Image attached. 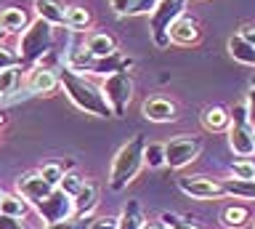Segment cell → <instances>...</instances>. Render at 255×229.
<instances>
[{
    "instance_id": "1",
    "label": "cell",
    "mask_w": 255,
    "mask_h": 229,
    "mask_svg": "<svg viewBox=\"0 0 255 229\" xmlns=\"http://www.w3.org/2000/svg\"><path fill=\"white\" fill-rule=\"evenodd\" d=\"M59 88H64L67 99L75 104L77 109H83L88 115H96V117H115L112 109L104 99L101 88H96L91 80H85L83 75H77L75 69H61L59 72Z\"/></svg>"
},
{
    "instance_id": "2",
    "label": "cell",
    "mask_w": 255,
    "mask_h": 229,
    "mask_svg": "<svg viewBox=\"0 0 255 229\" xmlns=\"http://www.w3.org/2000/svg\"><path fill=\"white\" fill-rule=\"evenodd\" d=\"M143 168V139L133 136L128 144H123L117 149L115 160L109 168V189L112 192H123V189L135 181V176Z\"/></svg>"
},
{
    "instance_id": "3",
    "label": "cell",
    "mask_w": 255,
    "mask_h": 229,
    "mask_svg": "<svg viewBox=\"0 0 255 229\" xmlns=\"http://www.w3.org/2000/svg\"><path fill=\"white\" fill-rule=\"evenodd\" d=\"M53 45V27L43 19L29 21L27 29L19 35V64H37Z\"/></svg>"
},
{
    "instance_id": "4",
    "label": "cell",
    "mask_w": 255,
    "mask_h": 229,
    "mask_svg": "<svg viewBox=\"0 0 255 229\" xmlns=\"http://www.w3.org/2000/svg\"><path fill=\"white\" fill-rule=\"evenodd\" d=\"M231 123H229V147L231 152L239 157H250L255 155V125L247 117V104L239 101L229 109Z\"/></svg>"
},
{
    "instance_id": "5",
    "label": "cell",
    "mask_w": 255,
    "mask_h": 229,
    "mask_svg": "<svg viewBox=\"0 0 255 229\" xmlns=\"http://www.w3.org/2000/svg\"><path fill=\"white\" fill-rule=\"evenodd\" d=\"M186 13V0H157L154 8H151V37H154L157 48H167L170 45V37H167V29L175 19Z\"/></svg>"
},
{
    "instance_id": "6",
    "label": "cell",
    "mask_w": 255,
    "mask_h": 229,
    "mask_svg": "<svg viewBox=\"0 0 255 229\" xmlns=\"http://www.w3.org/2000/svg\"><path fill=\"white\" fill-rule=\"evenodd\" d=\"M101 93H104V99H107L112 115L123 117L128 104H130V99H133V77L128 72L107 75L104 77V85H101Z\"/></svg>"
},
{
    "instance_id": "7",
    "label": "cell",
    "mask_w": 255,
    "mask_h": 229,
    "mask_svg": "<svg viewBox=\"0 0 255 229\" xmlns=\"http://www.w3.org/2000/svg\"><path fill=\"white\" fill-rule=\"evenodd\" d=\"M199 152H202V139L194 133H181L165 144V165L173 171H181L189 163H194Z\"/></svg>"
},
{
    "instance_id": "8",
    "label": "cell",
    "mask_w": 255,
    "mask_h": 229,
    "mask_svg": "<svg viewBox=\"0 0 255 229\" xmlns=\"http://www.w3.org/2000/svg\"><path fill=\"white\" fill-rule=\"evenodd\" d=\"M35 208H37L40 216H43L45 224H56V221H64V219L75 216V203H72V197L64 195L59 187H56L45 200H40Z\"/></svg>"
},
{
    "instance_id": "9",
    "label": "cell",
    "mask_w": 255,
    "mask_h": 229,
    "mask_svg": "<svg viewBox=\"0 0 255 229\" xmlns=\"http://www.w3.org/2000/svg\"><path fill=\"white\" fill-rule=\"evenodd\" d=\"M178 189L183 195L194 197V200H221V197H226L221 179H207V176H183L178 179Z\"/></svg>"
},
{
    "instance_id": "10",
    "label": "cell",
    "mask_w": 255,
    "mask_h": 229,
    "mask_svg": "<svg viewBox=\"0 0 255 229\" xmlns=\"http://www.w3.org/2000/svg\"><path fill=\"white\" fill-rule=\"evenodd\" d=\"M13 192L21 195L29 205H37L40 200H45V197L53 192V187L40 176V171H27V173H21V176L16 179Z\"/></svg>"
},
{
    "instance_id": "11",
    "label": "cell",
    "mask_w": 255,
    "mask_h": 229,
    "mask_svg": "<svg viewBox=\"0 0 255 229\" xmlns=\"http://www.w3.org/2000/svg\"><path fill=\"white\" fill-rule=\"evenodd\" d=\"M167 37H170V43H175V45H194V43L202 40V27H199V21L194 16L181 13V16L170 24V29H167Z\"/></svg>"
},
{
    "instance_id": "12",
    "label": "cell",
    "mask_w": 255,
    "mask_h": 229,
    "mask_svg": "<svg viewBox=\"0 0 255 229\" xmlns=\"http://www.w3.org/2000/svg\"><path fill=\"white\" fill-rule=\"evenodd\" d=\"M141 115L149 123H173L178 117V107H175V101L165 96H151L141 104Z\"/></svg>"
},
{
    "instance_id": "13",
    "label": "cell",
    "mask_w": 255,
    "mask_h": 229,
    "mask_svg": "<svg viewBox=\"0 0 255 229\" xmlns=\"http://www.w3.org/2000/svg\"><path fill=\"white\" fill-rule=\"evenodd\" d=\"M27 88L32 93H40V96H51L59 88V72L48 67H32L27 75Z\"/></svg>"
},
{
    "instance_id": "14",
    "label": "cell",
    "mask_w": 255,
    "mask_h": 229,
    "mask_svg": "<svg viewBox=\"0 0 255 229\" xmlns=\"http://www.w3.org/2000/svg\"><path fill=\"white\" fill-rule=\"evenodd\" d=\"M72 203H75V216H93L96 205H99V187H96V181H88L83 189L72 197Z\"/></svg>"
},
{
    "instance_id": "15",
    "label": "cell",
    "mask_w": 255,
    "mask_h": 229,
    "mask_svg": "<svg viewBox=\"0 0 255 229\" xmlns=\"http://www.w3.org/2000/svg\"><path fill=\"white\" fill-rule=\"evenodd\" d=\"M85 51L96 59H107L112 53H117V40L109 32H91L85 37Z\"/></svg>"
},
{
    "instance_id": "16",
    "label": "cell",
    "mask_w": 255,
    "mask_h": 229,
    "mask_svg": "<svg viewBox=\"0 0 255 229\" xmlns=\"http://www.w3.org/2000/svg\"><path fill=\"white\" fill-rule=\"evenodd\" d=\"M32 5H35L37 19L48 21L51 27L64 24V11H67V5H64L61 0H32Z\"/></svg>"
},
{
    "instance_id": "17",
    "label": "cell",
    "mask_w": 255,
    "mask_h": 229,
    "mask_svg": "<svg viewBox=\"0 0 255 229\" xmlns=\"http://www.w3.org/2000/svg\"><path fill=\"white\" fill-rule=\"evenodd\" d=\"M93 24V13L85 8V5H67L64 11V27L72 29V32H88Z\"/></svg>"
},
{
    "instance_id": "18",
    "label": "cell",
    "mask_w": 255,
    "mask_h": 229,
    "mask_svg": "<svg viewBox=\"0 0 255 229\" xmlns=\"http://www.w3.org/2000/svg\"><path fill=\"white\" fill-rule=\"evenodd\" d=\"M0 24L8 35H21L29 24V13L24 8H16V5H8V8L0 11Z\"/></svg>"
},
{
    "instance_id": "19",
    "label": "cell",
    "mask_w": 255,
    "mask_h": 229,
    "mask_svg": "<svg viewBox=\"0 0 255 229\" xmlns=\"http://www.w3.org/2000/svg\"><path fill=\"white\" fill-rule=\"evenodd\" d=\"M250 221H253V211L247 208V205L234 203V205H226V208L221 211V224L226 229H242V227L250 224Z\"/></svg>"
},
{
    "instance_id": "20",
    "label": "cell",
    "mask_w": 255,
    "mask_h": 229,
    "mask_svg": "<svg viewBox=\"0 0 255 229\" xmlns=\"http://www.w3.org/2000/svg\"><path fill=\"white\" fill-rule=\"evenodd\" d=\"M229 123H231V115L226 107L221 104H213V107H205L202 109V125L213 133H221V131H229Z\"/></svg>"
},
{
    "instance_id": "21",
    "label": "cell",
    "mask_w": 255,
    "mask_h": 229,
    "mask_svg": "<svg viewBox=\"0 0 255 229\" xmlns=\"http://www.w3.org/2000/svg\"><path fill=\"white\" fill-rule=\"evenodd\" d=\"M229 53H231L234 61H239V64L255 67V45H250L242 35H231L229 37Z\"/></svg>"
},
{
    "instance_id": "22",
    "label": "cell",
    "mask_w": 255,
    "mask_h": 229,
    "mask_svg": "<svg viewBox=\"0 0 255 229\" xmlns=\"http://www.w3.org/2000/svg\"><path fill=\"white\" fill-rule=\"evenodd\" d=\"M223 195L226 197H239V200H255V181H242V179H221Z\"/></svg>"
},
{
    "instance_id": "23",
    "label": "cell",
    "mask_w": 255,
    "mask_h": 229,
    "mask_svg": "<svg viewBox=\"0 0 255 229\" xmlns=\"http://www.w3.org/2000/svg\"><path fill=\"white\" fill-rule=\"evenodd\" d=\"M0 213L13 216V219H24L29 213V203L24 200L21 195H16V192H3V200H0Z\"/></svg>"
},
{
    "instance_id": "24",
    "label": "cell",
    "mask_w": 255,
    "mask_h": 229,
    "mask_svg": "<svg viewBox=\"0 0 255 229\" xmlns=\"http://www.w3.org/2000/svg\"><path fill=\"white\" fill-rule=\"evenodd\" d=\"M117 221H120V229H141V224L146 221V216H143L138 200H128L123 213L117 216Z\"/></svg>"
},
{
    "instance_id": "25",
    "label": "cell",
    "mask_w": 255,
    "mask_h": 229,
    "mask_svg": "<svg viewBox=\"0 0 255 229\" xmlns=\"http://www.w3.org/2000/svg\"><path fill=\"white\" fill-rule=\"evenodd\" d=\"M21 83V67H5L0 69V96H8L11 91H16V85Z\"/></svg>"
},
{
    "instance_id": "26",
    "label": "cell",
    "mask_w": 255,
    "mask_h": 229,
    "mask_svg": "<svg viewBox=\"0 0 255 229\" xmlns=\"http://www.w3.org/2000/svg\"><path fill=\"white\" fill-rule=\"evenodd\" d=\"M83 184H85V176L80 171H64V176H61V181H59V189L64 195H69V197H75L80 189H83Z\"/></svg>"
},
{
    "instance_id": "27",
    "label": "cell",
    "mask_w": 255,
    "mask_h": 229,
    "mask_svg": "<svg viewBox=\"0 0 255 229\" xmlns=\"http://www.w3.org/2000/svg\"><path fill=\"white\" fill-rule=\"evenodd\" d=\"M143 165H149V168H162L165 165V144H157V141L143 144Z\"/></svg>"
},
{
    "instance_id": "28",
    "label": "cell",
    "mask_w": 255,
    "mask_h": 229,
    "mask_svg": "<svg viewBox=\"0 0 255 229\" xmlns=\"http://www.w3.org/2000/svg\"><path fill=\"white\" fill-rule=\"evenodd\" d=\"M37 171H40V176H43L53 189L59 187V181H61V176H64V165H61V163H53V160H51V163H43Z\"/></svg>"
},
{
    "instance_id": "29",
    "label": "cell",
    "mask_w": 255,
    "mask_h": 229,
    "mask_svg": "<svg viewBox=\"0 0 255 229\" xmlns=\"http://www.w3.org/2000/svg\"><path fill=\"white\" fill-rule=\"evenodd\" d=\"M91 221H93V216H69L64 221H56V224H45L43 229H88Z\"/></svg>"
},
{
    "instance_id": "30",
    "label": "cell",
    "mask_w": 255,
    "mask_h": 229,
    "mask_svg": "<svg viewBox=\"0 0 255 229\" xmlns=\"http://www.w3.org/2000/svg\"><path fill=\"white\" fill-rule=\"evenodd\" d=\"M231 176H234V179H242V181H253V176H255V163L247 160V157H242V160H234V163H231Z\"/></svg>"
},
{
    "instance_id": "31",
    "label": "cell",
    "mask_w": 255,
    "mask_h": 229,
    "mask_svg": "<svg viewBox=\"0 0 255 229\" xmlns=\"http://www.w3.org/2000/svg\"><path fill=\"white\" fill-rule=\"evenodd\" d=\"M159 219L165 221L167 229H199L197 224H189V221H183L181 216H175V213H162Z\"/></svg>"
},
{
    "instance_id": "32",
    "label": "cell",
    "mask_w": 255,
    "mask_h": 229,
    "mask_svg": "<svg viewBox=\"0 0 255 229\" xmlns=\"http://www.w3.org/2000/svg\"><path fill=\"white\" fill-rule=\"evenodd\" d=\"M88 229H120V221L117 216H93Z\"/></svg>"
},
{
    "instance_id": "33",
    "label": "cell",
    "mask_w": 255,
    "mask_h": 229,
    "mask_svg": "<svg viewBox=\"0 0 255 229\" xmlns=\"http://www.w3.org/2000/svg\"><path fill=\"white\" fill-rule=\"evenodd\" d=\"M16 64H19V53H13L11 48H5V45L0 43V69L16 67Z\"/></svg>"
},
{
    "instance_id": "34",
    "label": "cell",
    "mask_w": 255,
    "mask_h": 229,
    "mask_svg": "<svg viewBox=\"0 0 255 229\" xmlns=\"http://www.w3.org/2000/svg\"><path fill=\"white\" fill-rule=\"evenodd\" d=\"M0 229H29L21 219H13V216H5L0 213Z\"/></svg>"
},
{
    "instance_id": "35",
    "label": "cell",
    "mask_w": 255,
    "mask_h": 229,
    "mask_svg": "<svg viewBox=\"0 0 255 229\" xmlns=\"http://www.w3.org/2000/svg\"><path fill=\"white\" fill-rule=\"evenodd\" d=\"M247 117H250V123L255 125V75H253V83H250V93H247Z\"/></svg>"
},
{
    "instance_id": "36",
    "label": "cell",
    "mask_w": 255,
    "mask_h": 229,
    "mask_svg": "<svg viewBox=\"0 0 255 229\" xmlns=\"http://www.w3.org/2000/svg\"><path fill=\"white\" fill-rule=\"evenodd\" d=\"M141 229H167V227H165L162 219H146V221L141 224Z\"/></svg>"
},
{
    "instance_id": "37",
    "label": "cell",
    "mask_w": 255,
    "mask_h": 229,
    "mask_svg": "<svg viewBox=\"0 0 255 229\" xmlns=\"http://www.w3.org/2000/svg\"><path fill=\"white\" fill-rule=\"evenodd\" d=\"M239 35H242V37H245V40L250 43V45H255V24H247V27H242V32H239Z\"/></svg>"
},
{
    "instance_id": "38",
    "label": "cell",
    "mask_w": 255,
    "mask_h": 229,
    "mask_svg": "<svg viewBox=\"0 0 255 229\" xmlns=\"http://www.w3.org/2000/svg\"><path fill=\"white\" fill-rule=\"evenodd\" d=\"M5 125H8V117H5L3 112H0V131H3V128H5Z\"/></svg>"
},
{
    "instance_id": "39",
    "label": "cell",
    "mask_w": 255,
    "mask_h": 229,
    "mask_svg": "<svg viewBox=\"0 0 255 229\" xmlns=\"http://www.w3.org/2000/svg\"><path fill=\"white\" fill-rule=\"evenodd\" d=\"M5 37H8V32L3 29V24H0V43H5Z\"/></svg>"
},
{
    "instance_id": "40",
    "label": "cell",
    "mask_w": 255,
    "mask_h": 229,
    "mask_svg": "<svg viewBox=\"0 0 255 229\" xmlns=\"http://www.w3.org/2000/svg\"><path fill=\"white\" fill-rule=\"evenodd\" d=\"M0 200H3V189H0Z\"/></svg>"
},
{
    "instance_id": "41",
    "label": "cell",
    "mask_w": 255,
    "mask_h": 229,
    "mask_svg": "<svg viewBox=\"0 0 255 229\" xmlns=\"http://www.w3.org/2000/svg\"><path fill=\"white\" fill-rule=\"evenodd\" d=\"M253 229H255V221H253Z\"/></svg>"
},
{
    "instance_id": "42",
    "label": "cell",
    "mask_w": 255,
    "mask_h": 229,
    "mask_svg": "<svg viewBox=\"0 0 255 229\" xmlns=\"http://www.w3.org/2000/svg\"><path fill=\"white\" fill-rule=\"evenodd\" d=\"M253 181H255V176H253Z\"/></svg>"
},
{
    "instance_id": "43",
    "label": "cell",
    "mask_w": 255,
    "mask_h": 229,
    "mask_svg": "<svg viewBox=\"0 0 255 229\" xmlns=\"http://www.w3.org/2000/svg\"><path fill=\"white\" fill-rule=\"evenodd\" d=\"M0 99H3V96H0Z\"/></svg>"
}]
</instances>
